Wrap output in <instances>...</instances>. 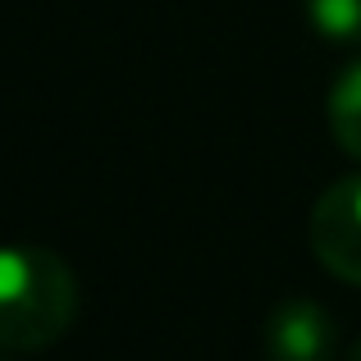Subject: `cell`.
Returning <instances> with one entry per match:
<instances>
[{
    "instance_id": "1",
    "label": "cell",
    "mask_w": 361,
    "mask_h": 361,
    "mask_svg": "<svg viewBox=\"0 0 361 361\" xmlns=\"http://www.w3.org/2000/svg\"><path fill=\"white\" fill-rule=\"evenodd\" d=\"M78 316V279L51 247H0V353H32Z\"/></svg>"
},
{
    "instance_id": "4",
    "label": "cell",
    "mask_w": 361,
    "mask_h": 361,
    "mask_svg": "<svg viewBox=\"0 0 361 361\" xmlns=\"http://www.w3.org/2000/svg\"><path fill=\"white\" fill-rule=\"evenodd\" d=\"M329 133L353 160H361V60L329 87Z\"/></svg>"
},
{
    "instance_id": "2",
    "label": "cell",
    "mask_w": 361,
    "mask_h": 361,
    "mask_svg": "<svg viewBox=\"0 0 361 361\" xmlns=\"http://www.w3.org/2000/svg\"><path fill=\"white\" fill-rule=\"evenodd\" d=\"M311 252L329 274L361 288V174L320 192L311 211Z\"/></svg>"
},
{
    "instance_id": "3",
    "label": "cell",
    "mask_w": 361,
    "mask_h": 361,
    "mask_svg": "<svg viewBox=\"0 0 361 361\" xmlns=\"http://www.w3.org/2000/svg\"><path fill=\"white\" fill-rule=\"evenodd\" d=\"M261 348H265V361H334L338 325L320 302L288 298L265 316Z\"/></svg>"
},
{
    "instance_id": "6",
    "label": "cell",
    "mask_w": 361,
    "mask_h": 361,
    "mask_svg": "<svg viewBox=\"0 0 361 361\" xmlns=\"http://www.w3.org/2000/svg\"><path fill=\"white\" fill-rule=\"evenodd\" d=\"M348 361H361V338H357V348H353V353H348Z\"/></svg>"
},
{
    "instance_id": "7",
    "label": "cell",
    "mask_w": 361,
    "mask_h": 361,
    "mask_svg": "<svg viewBox=\"0 0 361 361\" xmlns=\"http://www.w3.org/2000/svg\"><path fill=\"white\" fill-rule=\"evenodd\" d=\"M0 361H9V357H0Z\"/></svg>"
},
{
    "instance_id": "5",
    "label": "cell",
    "mask_w": 361,
    "mask_h": 361,
    "mask_svg": "<svg viewBox=\"0 0 361 361\" xmlns=\"http://www.w3.org/2000/svg\"><path fill=\"white\" fill-rule=\"evenodd\" d=\"M311 27L334 46H361V0H302Z\"/></svg>"
}]
</instances>
